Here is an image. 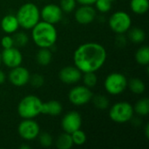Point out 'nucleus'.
<instances>
[{
    "label": "nucleus",
    "mask_w": 149,
    "mask_h": 149,
    "mask_svg": "<svg viewBox=\"0 0 149 149\" xmlns=\"http://www.w3.org/2000/svg\"><path fill=\"white\" fill-rule=\"evenodd\" d=\"M107 52L106 48L95 42L80 45L73 53L74 65L82 72H95L106 63Z\"/></svg>",
    "instance_id": "f257e3e1"
},
{
    "label": "nucleus",
    "mask_w": 149,
    "mask_h": 149,
    "mask_svg": "<svg viewBox=\"0 0 149 149\" xmlns=\"http://www.w3.org/2000/svg\"><path fill=\"white\" fill-rule=\"evenodd\" d=\"M31 38L39 48H51L58 40V31L54 24L39 21L31 29Z\"/></svg>",
    "instance_id": "f03ea898"
},
{
    "label": "nucleus",
    "mask_w": 149,
    "mask_h": 149,
    "mask_svg": "<svg viewBox=\"0 0 149 149\" xmlns=\"http://www.w3.org/2000/svg\"><path fill=\"white\" fill-rule=\"evenodd\" d=\"M16 17L19 27L24 30H31L40 20V10L35 3H25L17 10Z\"/></svg>",
    "instance_id": "7ed1b4c3"
},
{
    "label": "nucleus",
    "mask_w": 149,
    "mask_h": 149,
    "mask_svg": "<svg viewBox=\"0 0 149 149\" xmlns=\"http://www.w3.org/2000/svg\"><path fill=\"white\" fill-rule=\"evenodd\" d=\"M43 101L36 95H26L18 103L17 113L22 119H34L42 112Z\"/></svg>",
    "instance_id": "20e7f679"
},
{
    "label": "nucleus",
    "mask_w": 149,
    "mask_h": 149,
    "mask_svg": "<svg viewBox=\"0 0 149 149\" xmlns=\"http://www.w3.org/2000/svg\"><path fill=\"white\" fill-rule=\"evenodd\" d=\"M134 114V107L127 101L117 102L113 105L109 110L110 119L118 124H125L128 121H131Z\"/></svg>",
    "instance_id": "39448f33"
},
{
    "label": "nucleus",
    "mask_w": 149,
    "mask_h": 149,
    "mask_svg": "<svg viewBox=\"0 0 149 149\" xmlns=\"http://www.w3.org/2000/svg\"><path fill=\"white\" fill-rule=\"evenodd\" d=\"M127 79L120 72H112L104 81L105 90L111 95H120L127 87Z\"/></svg>",
    "instance_id": "423d86ee"
},
{
    "label": "nucleus",
    "mask_w": 149,
    "mask_h": 149,
    "mask_svg": "<svg viewBox=\"0 0 149 149\" xmlns=\"http://www.w3.org/2000/svg\"><path fill=\"white\" fill-rule=\"evenodd\" d=\"M110 29L117 34H124L128 31L132 25V19L128 13L123 10L115 11L108 20Z\"/></svg>",
    "instance_id": "0eeeda50"
},
{
    "label": "nucleus",
    "mask_w": 149,
    "mask_h": 149,
    "mask_svg": "<svg viewBox=\"0 0 149 149\" xmlns=\"http://www.w3.org/2000/svg\"><path fill=\"white\" fill-rule=\"evenodd\" d=\"M93 97V93L92 90L86 86H74L68 93V100L74 106H84L89 103Z\"/></svg>",
    "instance_id": "6e6552de"
},
{
    "label": "nucleus",
    "mask_w": 149,
    "mask_h": 149,
    "mask_svg": "<svg viewBox=\"0 0 149 149\" xmlns=\"http://www.w3.org/2000/svg\"><path fill=\"white\" fill-rule=\"evenodd\" d=\"M17 132L23 140L30 141L38 138L40 134V127L33 119H23L18 125Z\"/></svg>",
    "instance_id": "1a4fd4ad"
},
{
    "label": "nucleus",
    "mask_w": 149,
    "mask_h": 149,
    "mask_svg": "<svg viewBox=\"0 0 149 149\" xmlns=\"http://www.w3.org/2000/svg\"><path fill=\"white\" fill-rule=\"evenodd\" d=\"M2 63L8 68H14L21 65L23 62V55L17 47H10L3 49L1 52Z\"/></svg>",
    "instance_id": "9d476101"
},
{
    "label": "nucleus",
    "mask_w": 149,
    "mask_h": 149,
    "mask_svg": "<svg viewBox=\"0 0 149 149\" xmlns=\"http://www.w3.org/2000/svg\"><path fill=\"white\" fill-rule=\"evenodd\" d=\"M82 125V118L79 112L70 111L65 113L61 120V127L64 132L72 134L74 131L80 129Z\"/></svg>",
    "instance_id": "9b49d317"
},
{
    "label": "nucleus",
    "mask_w": 149,
    "mask_h": 149,
    "mask_svg": "<svg viewBox=\"0 0 149 149\" xmlns=\"http://www.w3.org/2000/svg\"><path fill=\"white\" fill-rule=\"evenodd\" d=\"M63 17V11L59 5L55 3H49L45 5L40 10V18L43 21L52 24H58Z\"/></svg>",
    "instance_id": "f8f14e48"
},
{
    "label": "nucleus",
    "mask_w": 149,
    "mask_h": 149,
    "mask_svg": "<svg viewBox=\"0 0 149 149\" xmlns=\"http://www.w3.org/2000/svg\"><path fill=\"white\" fill-rule=\"evenodd\" d=\"M30 77H31V73L28 71V69L21 65L11 68L8 75V79L10 82L13 86L17 87L24 86L27 83H29Z\"/></svg>",
    "instance_id": "ddd939ff"
},
{
    "label": "nucleus",
    "mask_w": 149,
    "mask_h": 149,
    "mask_svg": "<svg viewBox=\"0 0 149 149\" xmlns=\"http://www.w3.org/2000/svg\"><path fill=\"white\" fill-rule=\"evenodd\" d=\"M76 21L80 24H89L96 17V10L92 5H81L75 10Z\"/></svg>",
    "instance_id": "4468645a"
},
{
    "label": "nucleus",
    "mask_w": 149,
    "mask_h": 149,
    "mask_svg": "<svg viewBox=\"0 0 149 149\" xmlns=\"http://www.w3.org/2000/svg\"><path fill=\"white\" fill-rule=\"evenodd\" d=\"M59 79L67 85H72L78 83L82 77V72L74 65H68L62 68L58 73Z\"/></svg>",
    "instance_id": "2eb2a0df"
},
{
    "label": "nucleus",
    "mask_w": 149,
    "mask_h": 149,
    "mask_svg": "<svg viewBox=\"0 0 149 149\" xmlns=\"http://www.w3.org/2000/svg\"><path fill=\"white\" fill-rule=\"evenodd\" d=\"M0 25H1V29L3 30V31L9 35L16 32L19 28V24L17 19V17L16 15H13V14L5 15L2 18Z\"/></svg>",
    "instance_id": "dca6fc26"
},
{
    "label": "nucleus",
    "mask_w": 149,
    "mask_h": 149,
    "mask_svg": "<svg viewBox=\"0 0 149 149\" xmlns=\"http://www.w3.org/2000/svg\"><path fill=\"white\" fill-rule=\"evenodd\" d=\"M63 111V107L60 102L57 100H49L47 102H43L42 112L41 113L51 115V116H58Z\"/></svg>",
    "instance_id": "f3484780"
},
{
    "label": "nucleus",
    "mask_w": 149,
    "mask_h": 149,
    "mask_svg": "<svg viewBox=\"0 0 149 149\" xmlns=\"http://www.w3.org/2000/svg\"><path fill=\"white\" fill-rule=\"evenodd\" d=\"M52 59V53L50 48H39L36 54V60L41 66H47Z\"/></svg>",
    "instance_id": "a211bd4d"
},
{
    "label": "nucleus",
    "mask_w": 149,
    "mask_h": 149,
    "mask_svg": "<svg viewBox=\"0 0 149 149\" xmlns=\"http://www.w3.org/2000/svg\"><path fill=\"white\" fill-rule=\"evenodd\" d=\"M56 148L58 149H71L73 146L72 139L71 136V134L68 133H62L60 134L56 141H55Z\"/></svg>",
    "instance_id": "6ab92c4d"
},
{
    "label": "nucleus",
    "mask_w": 149,
    "mask_h": 149,
    "mask_svg": "<svg viewBox=\"0 0 149 149\" xmlns=\"http://www.w3.org/2000/svg\"><path fill=\"white\" fill-rule=\"evenodd\" d=\"M128 38L134 44L143 43L146 39V33L144 30L139 27H134L128 30Z\"/></svg>",
    "instance_id": "aec40b11"
},
{
    "label": "nucleus",
    "mask_w": 149,
    "mask_h": 149,
    "mask_svg": "<svg viewBox=\"0 0 149 149\" xmlns=\"http://www.w3.org/2000/svg\"><path fill=\"white\" fill-rule=\"evenodd\" d=\"M130 8L133 12L138 15L145 14L149 9L148 0H131Z\"/></svg>",
    "instance_id": "412c9836"
},
{
    "label": "nucleus",
    "mask_w": 149,
    "mask_h": 149,
    "mask_svg": "<svg viewBox=\"0 0 149 149\" xmlns=\"http://www.w3.org/2000/svg\"><path fill=\"white\" fill-rule=\"evenodd\" d=\"M127 86L134 94H142L146 90L145 83L139 78H132L127 82Z\"/></svg>",
    "instance_id": "4be33fe9"
},
{
    "label": "nucleus",
    "mask_w": 149,
    "mask_h": 149,
    "mask_svg": "<svg viewBox=\"0 0 149 149\" xmlns=\"http://www.w3.org/2000/svg\"><path fill=\"white\" fill-rule=\"evenodd\" d=\"M134 113L139 116L145 117L149 113V100L148 98H142L139 100L134 107Z\"/></svg>",
    "instance_id": "5701e85b"
},
{
    "label": "nucleus",
    "mask_w": 149,
    "mask_h": 149,
    "mask_svg": "<svg viewBox=\"0 0 149 149\" xmlns=\"http://www.w3.org/2000/svg\"><path fill=\"white\" fill-rule=\"evenodd\" d=\"M135 60L141 65H148L149 64V48L148 46H141L135 53Z\"/></svg>",
    "instance_id": "b1692460"
},
{
    "label": "nucleus",
    "mask_w": 149,
    "mask_h": 149,
    "mask_svg": "<svg viewBox=\"0 0 149 149\" xmlns=\"http://www.w3.org/2000/svg\"><path fill=\"white\" fill-rule=\"evenodd\" d=\"M14 35L12 36L13 38V44L14 46L17 48H22L26 46V45L29 42V37L25 32L23 31H18V32H14Z\"/></svg>",
    "instance_id": "393cba45"
},
{
    "label": "nucleus",
    "mask_w": 149,
    "mask_h": 149,
    "mask_svg": "<svg viewBox=\"0 0 149 149\" xmlns=\"http://www.w3.org/2000/svg\"><path fill=\"white\" fill-rule=\"evenodd\" d=\"M91 101H93L94 107L100 110H106L109 107V100L105 95H93Z\"/></svg>",
    "instance_id": "a878e982"
},
{
    "label": "nucleus",
    "mask_w": 149,
    "mask_h": 149,
    "mask_svg": "<svg viewBox=\"0 0 149 149\" xmlns=\"http://www.w3.org/2000/svg\"><path fill=\"white\" fill-rule=\"evenodd\" d=\"M84 86H86L88 88H93L97 85L98 78L95 74V72H85L81 77Z\"/></svg>",
    "instance_id": "bb28decb"
},
{
    "label": "nucleus",
    "mask_w": 149,
    "mask_h": 149,
    "mask_svg": "<svg viewBox=\"0 0 149 149\" xmlns=\"http://www.w3.org/2000/svg\"><path fill=\"white\" fill-rule=\"evenodd\" d=\"M71 136H72V139L73 145H76V146L84 145L86 142V140H87L86 133L84 131L80 130V129H78V130L74 131L73 133H72Z\"/></svg>",
    "instance_id": "cd10ccee"
},
{
    "label": "nucleus",
    "mask_w": 149,
    "mask_h": 149,
    "mask_svg": "<svg viewBox=\"0 0 149 149\" xmlns=\"http://www.w3.org/2000/svg\"><path fill=\"white\" fill-rule=\"evenodd\" d=\"M38 137L39 144L43 148H50L53 143V139L49 133H46V132L41 133L38 134Z\"/></svg>",
    "instance_id": "c85d7f7f"
},
{
    "label": "nucleus",
    "mask_w": 149,
    "mask_h": 149,
    "mask_svg": "<svg viewBox=\"0 0 149 149\" xmlns=\"http://www.w3.org/2000/svg\"><path fill=\"white\" fill-rule=\"evenodd\" d=\"M76 3H77L76 0H60L59 7L61 8L63 12L70 13L75 9Z\"/></svg>",
    "instance_id": "c756f323"
},
{
    "label": "nucleus",
    "mask_w": 149,
    "mask_h": 149,
    "mask_svg": "<svg viewBox=\"0 0 149 149\" xmlns=\"http://www.w3.org/2000/svg\"><path fill=\"white\" fill-rule=\"evenodd\" d=\"M94 4H95L96 9L100 13H107L112 8L111 2L108 1V0H96Z\"/></svg>",
    "instance_id": "7c9ffc66"
},
{
    "label": "nucleus",
    "mask_w": 149,
    "mask_h": 149,
    "mask_svg": "<svg viewBox=\"0 0 149 149\" xmlns=\"http://www.w3.org/2000/svg\"><path fill=\"white\" fill-rule=\"evenodd\" d=\"M29 82L33 87L39 88L43 86V85L45 84V78L40 74H33V75H31Z\"/></svg>",
    "instance_id": "2f4dec72"
},
{
    "label": "nucleus",
    "mask_w": 149,
    "mask_h": 149,
    "mask_svg": "<svg viewBox=\"0 0 149 149\" xmlns=\"http://www.w3.org/2000/svg\"><path fill=\"white\" fill-rule=\"evenodd\" d=\"M1 45L3 49H7V48H10V47L14 46L12 37L10 36L9 34L3 36L1 39Z\"/></svg>",
    "instance_id": "473e14b6"
},
{
    "label": "nucleus",
    "mask_w": 149,
    "mask_h": 149,
    "mask_svg": "<svg viewBox=\"0 0 149 149\" xmlns=\"http://www.w3.org/2000/svg\"><path fill=\"white\" fill-rule=\"evenodd\" d=\"M81 5H93L95 3L96 0H76Z\"/></svg>",
    "instance_id": "72a5a7b5"
},
{
    "label": "nucleus",
    "mask_w": 149,
    "mask_h": 149,
    "mask_svg": "<svg viewBox=\"0 0 149 149\" xmlns=\"http://www.w3.org/2000/svg\"><path fill=\"white\" fill-rule=\"evenodd\" d=\"M5 79H6V76H5L4 72L0 70V85L3 84L5 82Z\"/></svg>",
    "instance_id": "f704fd0d"
},
{
    "label": "nucleus",
    "mask_w": 149,
    "mask_h": 149,
    "mask_svg": "<svg viewBox=\"0 0 149 149\" xmlns=\"http://www.w3.org/2000/svg\"><path fill=\"white\" fill-rule=\"evenodd\" d=\"M145 135H146V137L148 139L149 138V125L148 124H147V125H146V127H145Z\"/></svg>",
    "instance_id": "c9c22d12"
},
{
    "label": "nucleus",
    "mask_w": 149,
    "mask_h": 149,
    "mask_svg": "<svg viewBox=\"0 0 149 149\" xmlns=\"http://www.w3.org/2000/svg\"><path fill=\"white\" fill-rule=\"evenodd\" d=\"M20 148L21 149H30L31 148V147H30L29 145H25V144H24V145H21V146H20Z\"/></svg>",
    "instance_id": "e433bc0d"
},
{
    "label": "nucleus",
    "mask_w": 149,
    "mask_h": 149,
    "mask_svg": "<svg viewBox=\"0 0 149 149\" xmlns=\"http://www.w3.org/2000/svg\"><path fill=\"white\" fill-rule=\"evenodd\" d=\"M2 64V56H1V52H0V65Z\"/></svg>",
    "instance_id": "4c0bfd02"
},
{
    "label": "nucleus",
    "mask_w": 149,
    "mask_h": 149,
    "mask_svg": "<svg viewBox=\"0 0 149 149\" xmlns=\"http://www.w3.org/2000/svg\"><path fill=\"white\" fill-rule=\"evenodd\" d=\"M108 1H110V2H113V1H114V0H108Z\"/></svg>",
    "instance_id": "58836bf2"
}]
</instances>
